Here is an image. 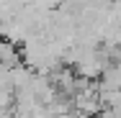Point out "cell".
Returning <instances> with one entry per match:
<instances>
[{
	"label": "cell",
	"mask_w": 121,
	"mask_h": 118,
	"mask_svg": "<svg viewBox=\"0 0 121 118\" xmlns=\"http://www.w3.org/2000/svg\"><path fill=\"white\" fill-rule=\"evenodd\" d=\"M93 118H119V108H100Z\"/></svg>",
	"instance_id": "1"
},
{
	"label": "cell",
	"mask_w": 121,
	"mask_h": 118,
	"mask_svg": "<svg viewBox=\"0 0 121 118\" xmlns=\"http://www.w3.org/2000/svg\"><path fill=\"white\" fill-rule=\"evenodd\" d=\"M8 118H31V116H28V113H21V110H10Z\"/></svg>",
	"instance_id": "2"
}]
</instances>
